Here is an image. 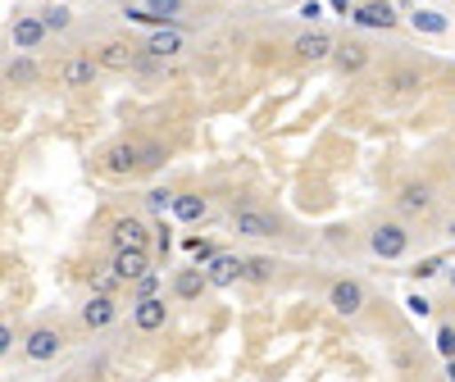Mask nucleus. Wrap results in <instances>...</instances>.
I'll return each mask as SVG.
<instances>
[{
    "label": "nucleus",
    "instance_id": "f257e3e1",
    "mask_svg": "<svg viewBox=\"0 0 455 382\" xmlns=\"http://www.w3.org/2000/svg\"><path fill=\"white\" fill-rule=\"evenodd\" d=\"M364 246L373 259H405L410 246H414V233H410V223L396 214V219H373L369 223V233H364Z\"/></svg>",
    "mask_w": 455,
    "mask_h": 382
},
{
    "label": "nucleus",
    "instance_id": "f03ea898",
    "mask_svg": "<svg viewBox=\"0 0 455 382\" xmlns=\"http://www.w3.org/2000/svg\"><path fill=\"white\" fill-rule=\"evenodd\" d=\"M64 346H68V337H64L60 323H32L23 332V341H19V351H23L28 364H55L64 355Z\"/></svg>",
    "mask_w": 455,
    "mask_h": 382
},
{
    "label": "nucleus",
    "instance_id": "7ed1b4c3",
    "mask_svg": "<svg viewBox=\"0 0 455 382\" xmlns=\"http://www.w3.org/2000/svg\"><path fill=\"white\" fill-rule=\"evenodd\" d=\"M392 205H396V214H401L405 223H428V219L437 214V187L424 182V178L401 182L396 196H392Z\"/></svg>",
    "mask_w": 455,
    "mask_h": 382
},
{
    "label": "nucleus",
    "instance_id": "20e7f679",
    "mask_svg": "<svg viewBox=\"0 0 455 382\" xmlns=\"http://www.w3.org/2000/svg\"><path fill=\"white\" fill-rule=\"evenodd\" d=\"M233 233L246 237V242H274V237H283V223L269 210L242 201V205H233Z\"/></svg>",
    "mask_w": 455,
    "mask_h": 382
},
{
    "label": "nucleus",
    "instance_id": "39448f33",
    "mask_svg": "<svg viewBox=\"0 0 455 382\" xmlns=\"http://www.w3.org/2000/svg\"><path fill=\"white\" fill-rule=\"evenodd\" d=\"M332 36L323 28H306V32H296L291 36V60L296 64H306V68H319V64H332Z\"/></svg>",
    "mask_w": 455,
    "mask_h": 382
},
{
    "label": "nucleus",
    "instance_id": "423d86ee",
    "mask_svg": "<svg viewBox=\"0 0 455 382\" xmlns=\"http://www.w3.org/2000/svg\"><path fill=\"white\" fill-rule=\"evenodd\" d=\"M137 160H141V141L119 137L100 150V173L105 178H137Z\"/></svg>",
    "mask_w": 455,
    "mask_h": 382
},
{
    "label": "nucleus",
    "instance_id": "0eeeda50",
    "mask_svg": "<svg viewBox=\"0 0 455 382\" xmlns=\"http://www.w3.org/2000/svg\"><path fill=\"white\" fill-rule=\"evenodd\" d=\"M328 305H332L337 319H360L364 305H369V291H364L360 278H337V283L328 287Z\"/></svg>",
    "mask_w": 455,
    "mask_h": 382
},
{
    "label": "nucleus",
    "instance_id": "6e6552de",
    "mask_svg": "<svg viewBox=\"0 0 455 382\" xmlns=\"http://www.w3.org/2000/svg\"><path fill=\"white\" fill-rule=\"evenodd\" d=\"M10 42H14V51L36 55V51L51 42V28L42 23V14H19V19L10 23Z\"/></svg>",
    "mask_w": 455,
    "mask_h": 382
},
{
    "label": "nucleus",
    "instance_id": "1a4fd4ad",
    "mask_svg": "<svg viewBox=\"0 0 455 382\" xmlns=\"http://www.w3.org/2000/svg\"><path fill=\"white\" fill-rule=\"evenodd\" d=\"M150 233H156V227H150L141 214H119L109 223V246L114 251H128V246H150Z\"/></svg>",
    "mask_w": 455,
    "mask_h": 382
},
{
    "label": "nucleus",
    "instance_id": "9d476101",
    "mask_svg": "<svg viewBox=\"0 0 455 382\" xmlns=\"http://www.w3.org/2000/svg\"><path fill=\"white\" fill-rule=\"evenodd\" d=\"M373 64V51L360 42V36H347V42L332 46V68L341 73V78H355V73H364Z\"/></svg>",
    "mask_w": 455,
    "mask_h": 382
},
{
    "label": "nucleus",
    "instance_id": "9b49d317",
    "mask_svg": "<svg viewBox=\"0 0 455 382\" xmlns=\"http://www.w3.org/2000/svg\"><path fill=\"white\" fill-rule=\"evenodd\" d=\"M96 78H100L96 55H68L60 64V87H68V92H87V87H96Z\"/></svg>",
    "mask_w": 455,
    "mask_h": 382
},
{
    "label": "nucleus",
    "instance_id": "f8f14e48",
    "mask_svg": "<svg viewBox=\"0 0 455 382\" xmlns=\"http://www.w3.org/2000/svg\"><path fill=\"white\" fill-rule=\"evenodd\" d=\"M137 42H124V36H114V42H100L96 46V64H100V73H132V64H137Z\"/></svg>",
    "mask_w": 455,
    "mask_h": 382
},
{
    "label": "nucleus",
    "instance_id": "ddd939ff",
    "mask_svg": "<svg viewBox=\"0 0 455 382\" xmlns=\"http://www.w3.org/2000/svg\"><path fill=\"white\" fill-rule=\"evenodd\" d=\"M205 278H210V287H219V291L237 287V283L246 278V255H228V251H219V255L205 264Z\"/></svg>",
    "mask_w": 455,
    "mask_h": 382
},
{
    "label": "nucleus",
    "instance_id": "4468645a",
    "mask_svg": "<svg viewBox=\"0 0 455 382\" xmlns=\"http://www.w3.org/2000/svg\"><path fill=\"white\" fill-rule=\"evenodd\" d=\"M164 323H169V305H164V296H141V300H132V328L137 332H164Z\"/></svg>",
    "mask_w": 455,
    "mask_h": 382
},
{
    "label": "nucleus",
    "instance_id": "2eb2a0df",
    "mask_svg": "<svg viewBox=\"0 0 455 382\" xmlns=\"http://www.w3.org/2000/svg\"><path fill=\"white\" fill-rule=\"evenodd\" d=\"M114 319H119V300H114L109 291H92V300L83 305V328L105 332V328H114Z\"/></svg>",
    "mask_w": 455,
    "mask_h": 382
},
{
    "label": "nucleus",
    "instance_id": "dca6fc26",
    "mask_svg": "<svg viewBox=\"0 0 455 382\" xmlns=\"http://www.w3.org/2000/svg\"><path fill=\"white\" fill-rule=\"evenodd\" d=\"M109 269L119 274V283H137L141 274H150V246H128V251H114Z\"/></svg>",
    "mask_w": 455,
    "mask_h": 382
},
{
    "label": "nucleus",
    "instance_id": "f3484780",
    "mask_svg": "<svg viewBox=\"0 0 455 382\" xmlns=\"http://www.w3.org/2000/svg\"><path fill=\"white\" fill-rule=\"evenodd\" d=\"M351 19H355L360 28H383V32H392V28L401 23V14L387 5V0H364V5L351 10Z\"/></svg>",
    "mask_w": 455,
    "mask_h": 382
},
{
    "label": "nucleus",
    "instance_id": "a211bd4d",
    "mask_svg": "<svg viewBox=\"0 0 455 382\" xmlns=\"http://www.w3.org/2000/svg\"><path fill=\"white\" fill-rule=\"evenodd\" d=\"M182 46H187V42H182V32H178V28H164V23L141 42V51H150L156 60H173V55H182Z\"/></svg>",
    "mask_w": 455,
    "mask_h": 382
},
{
    "label": "nucleus",
    "instance_id": "6ab92c4d",
    "mask_svg": "<svg viewBox=\"0 0 455 382\" xmlns=\"http://www.w3.org/2000/svg\"><path fill=\"white\" fill-rule=\"evenodd\" d=\"M205 291H210V278H205L201 264H192V269H178V274H173V296H178V300H201Z\"/></svg>",
    "mask_w": 455,
    "mask_h": 382
},
{
    "label": "nucleus",
    "instance_id": "aec40b11",
    "mask_svg": "<svg viewBox=\"0 0 455 382\" xmlns=\"http://www.w3.org/2000/svg\"><path fill=\"white\" fill-rule=\"evenodd\" d=\"M173 214H178V223H205L210 219V201L201 196V191H178Z\"/></svg>",
    "mask_w": 455,
    "mask_h": 382
},
{
    "label": "nucleus",
    "instance_id": "412c9836",
    "mask_svg": "<svg viewBox=\"0 0 455 382\" xmlns=\"http://www.w3.org/2000/svg\"><path fill=\"white\" fill-rule=\"evenodd\" d=\"M36 78H42V68H36V60L23 55V51L5 64V83H10V87H36Z\"/></svg>",
    "mask_w": 455,
    "mask_h": 382
},
{
    "label": "nucleus",
    "instance_id": "4be33fe9",
    "mask_svg": "<svg viewBox=\"0 0 455 382\" xmlns=\"http://www.w3.org/2000/svg\"><path fill=\"white\" fill-rule=\"evenodd\" d=\"M387 87H392V96H419L424 92V73L419 68H396L387 78Z\"/></svg>",
    "mask_w": 455,
    "mask_h": 382
},
{
    "label": "nucleus",
    "instance_id": "5701e85b",
    "mask_svg": "<svg viewBox=\"0 0 455 382\" xmlns=\"http://www.w3.org/2000/svg\"><path fill=\"white\" fill-rule=\"evenodd\" d=\"M169 160V146L164 141H141V160H137V173H160Z\"/></svg>",
    "mask_w": 455,
    "mask_h": 382
},
{
    "label": "nucleus",
    "instance_id": "b1692460",
    "mask_svg": "<svg viewBox=\"0 0 455 382\" xmlns=\"http://www.w3.org/2000/svg\"><path fill=\"white\" fill-rule=\"evenodd\" d=\"M410 28H414V32H428V36H446L451 23H446L437 10H414V14H410Z\"/></svg>",
    "mask_w": 455,
    "mask_h": 382
},
{
    "label": "nucleus",
    "instance_id": "393cba45",
    "mask_svg": "<svg viewBox=\"0 0 455 382\" xmlns=\"http://www.w3.org/2000/svg\"><path fill=\"white\" fill-rule=\"evenodd\" d=\"M274 274H278V264L269 255H251L246 259V283H274Z\"/></svg>",
    "mask_w": 455,
    "mask_h": 382
},
{
    "label": "nucleus",
    "instance_id": "a878e982",
    "mask_svg": "<svg viewBox=\"0 0 455 382\" xmlns=\"http://www.w3.org/2000/svg\"><path fill=\"white\" fill-rule=\"evenodd\" d=\"M442 269H446V259H442V255H428V259H419V264L410 269V278H414V283H424V278H437Z\"/></svg>",
    "mask_w": 455,
    "mask_h": 382
},
{
    "label": "nucleus",
    "instance_id": "bb28decb",
    "mask_svg": "<svg viewBox=\"0 0 455 382\" xmlns=\"http://www.w3.org/2000/svg\"><path fill=\"white\" fill-rule=\"evenodd\" d=\"M42 23H46L51 32H68V28H73V14H68L64 5H51V10H42Z\"/></svg>",
    "mask_w": 455,
    "mask_h": 382
},
{
    "label": "nucleus",
    "instance_id": "cd10ccee",
    "mask_svg": "<svg viewBox=\"0 0 455 382\" xmlns=\"http://www.w3.org/2000/svg\"><path fill=\"white\" fill-rule=\"evenodd\" d=\"M173 196H178V191H169V187H150L146 191V205L156 210V214H164V210H173Z\"/></svg>",
    "mask_w": 455,
    "mask_h": 382
},
{
    "label": "nucleus",
    "instance_id": "c85d7f7f",
    "mask_svg": "<svg viewBox=\"0 0 455 382\" xmlns=\"http://www.w3.org/2000/svg\"><path fill=\"white\" fill-rule=\"evenodd\" d=\"M141 296H160V274H156V269L141 274V278L132 283V300H141Z\"/></svg>",
    "mask_w": 455,
    "mask_h": 382
},
{
    "label": "nucleus",
    "instance_id": "c756f323",
    "mask_svg": "<svg viewBox=\"0 0 455 382\" xmlns=\"http://www.w3.org/2000/svg\"><path fill=\"white\" fill-rule=\"evenodd\" d=\"M437 355L442 360H455V323H442L437 328Z\"/></svg>",
    "mask_w": 455,
    "mask_h": 382
},
{
    "label": "nucleus",
    "instance_id": "7c9ffc66",
    "mask_svg": "<svg viewBox=\"0 0 455 382\" xmlns=\"http://www.w3.org/2000/svg\"><path fill=\"white\" fill-rule=\"evenodd\" d=\"M146 10L156 14L160 23H169V19H173V14L182 10V0H146Z\"/></svg>",
    "mask_w": 455,
    "mask_h": 382
},
{
    "label": "nucleus",
    "instance_id": "2f4dec72",
    "mask_svg": "<svg viewBox=\"0 0 455 382\" xmlns=\"http://www.w3.org/2000/svg\"><path fill=\"white\" fill-rule=\"evenodd\" d=\"M187 251H192V259L196 264H210L219 251H214V242H205V237H192V242H187Z\"/></svg>",
    "mask_w": 455,
    "mask_h": 382
},
{
    "label": "nucleus",
    "instance_id": "473e14b6",
    "mask_svg": "<svg viewBox=\"0 0 455 382\" xmlns=\"http://www.w3.org/2000/svg\"><path fill=\"white\" fill-rule=\"evenodd\" d=\"M405 310H410L414 319H428V314H433V300H428V296H419V291H414V296H405Z\"/></svg>",
    "mask_w": 455,
    "mask_h": 382
},
{
    "label": "nucleus",
    "instance_id": "72a5a7b5",
    "mask_svg": "<svg viewBox=\"0 0 455 382\" xmlns=\"http://www.w3.org/2000/svg\"><path fill=\"white\" fill-rule=\"evenodd\" d=\"M14 341H19V337H14V328H10L5 319H0V360H10V355H14Z\"/></svg>",
    "mask_w": 455,
    "mask_h": 382
},
{
    "label": "nucleus",
    "instance_id": "f704fd0d",
    "mask_svg": "<svg viewBox=\"0 0 455 382\" xmlns=\"http://www.w3.org/2000/svg\"><path fill=\"white\" fill-rule=\"evenodd\" d=\"M169 246H173V237H169V227L160 223V227H156V251H160V255H169Z\"/></svg>",
    "mask_w": 455,
    "mask_h": 382
},
{
    "label": "nucleus",
    "instance_id": "c9c22d12",
    "mask_svg": "<svg viewBox=\"0 0 455 382\" xmlns=\"http://www.w3.org/2000/svg\"><path fill=\"white\" fill-rule=\"evenodd\" d=\"M328 5H332L337 14H351V10H355V0H328Z\"/></svg>",
    "mask_w": 455,
    "mask_h": 382
},
{
    "label": "nucleus",
    "instance_id": "e433bc0d",
    "mask_svg": "<svg viewBox=\"0 0 455 382\" xmlns=\"http://www.w3.org/2000/svg\"><path fill=\"white\" fill-rule=\"evenodd\" d=\"M446 287H451V291H455V269H446Z\"/></svg>",
    "mask_w": 455,
    "mask_h": 382
},
{
    "label": "nucleus",
    "instance_id": "4c0bfd02",
    "mask_svg": "<svg viewBox=\"0 0 455 382\" xmlns=\"http://www.w3.org/2000/svg\"><path fill=\"white\" fill-rule=\"evenodd\" d=\"M5 87H10V83H5V68H0V96H5Z\"/></svg>",
    "mask_w": 455,
    "mask_h": 382
},
{
    "label": "nucleus",
    "instance_id": "58836bf2",
    "mask_svg": "<svg viewBox=\"0 0 455 382\" xmlns=\"http://www.w3.org/2000/svg\"><path fill=\"white\" fill-rule=\"evenodd\" d=\"M446 237H451V242H455V219H451V223H446Z\"/></svg>",
    "mask_w": 455,
    "mask_h": 382
},
{
    "label": "nucleus",
    "instance_id": "ea45409f",
    "mask_svg": "<svg viewBox=\"0 0 455 382\" xmlns=\"http://www.w3.org/2000/svg\"><path fill=\"white\" fill-rule=\"evenodd\" d=\"M446 378H455V360H446Z\"/></svg>",
    "mask_w": 455,
    "mask_h": 382
},
{
    "label": "nucleus",
    "instance_id": "a19ab883",
    "mask_svg": "<svg viewBox=\"0 0 455 382\" xmlns=\"http://www.w3.org/2000/svg\"><path fill=\"white\" fill-rule=\"evenodd\" d=\"M451 178H455V155H451Z\"/></svg>",
    "mask_w": 455,
    "mask_h": 382
}]
</instances>
